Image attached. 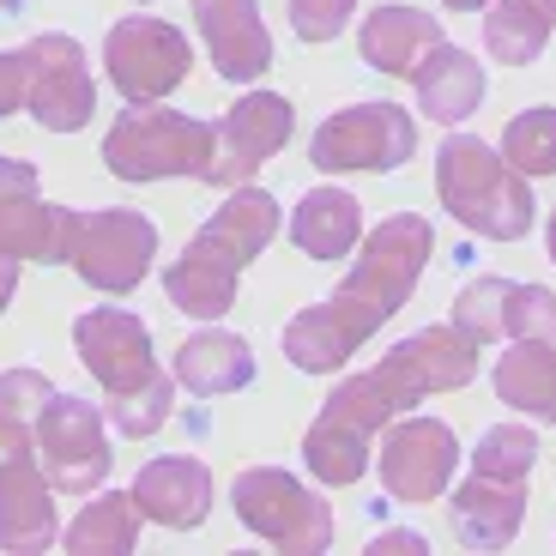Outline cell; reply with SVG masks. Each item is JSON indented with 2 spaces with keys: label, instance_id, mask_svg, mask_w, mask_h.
<instances>
[{
  "label": "cell",
  "instance_id": "6da1fadb",
  "mask_svg": "<svg viewBox=\"0 0 556 556\" xmlns=\"http://www.w3.org/2000/svg\"><path fill=\"white\" fill-rule=\"evenodd\" d=\"M435 254V230L424 212H388V218L357 242V261L339 278V291L327 303H308L285 327V357L303 376H333L363 351V339L388 327L405 303H412L424 261Z\"/></svg>",
  "mask_w": 556,
  "mask_h": 556
},
{
  "label": "cell",
  "instance_id": "7a4b0ae2",
  "mask_svg": "<svg viewBox=\"0 0 556 556\" xmlns=\"http://www.w3.org/2000/svg\"><path fill=\"white\" fill-rule=\"evenodd\" d=\"M73 351L103 388V417L122 435H157L176 412V376L157 369L152 327L134 308H85L73 320Z\"/></svg>",
  "mask_w": 556,
  "mask_h": 556
},
{
  "label": "cell",
  "instance_id": "3957f363",
  "mask_svg": "<svg viewBox=\"0 0 556 556\" xmlns=\"http://www.w3.org/2000/svg\"><path fill=\"white\" fill-rule=\"evenodd\" d=\"M435 194L472 237L490 242H520L532 230V188L496 146L472 134H447L435 152Z\"/></svg>",
  "mask_w": 556,
  "mask_h": 556
},
{
  "label": "cell",
  "instance_id": "277c9868",
  "mask_svg": "<svg viewBox=\"0 0 556 556\" xmlns=\"http://www.w3.org/2000/svg\"><path fill=\"white\" fill-rule=\"evenodd\" d=\"M212 146H218L212 122L157 110V103H127V115L103 134V164H110L115 181H169V176L206 181Z\"/></svg>",
  "mask_w": 556,
  "mask_h": 556
},
{
  "label": "cell",
  "instance_id": "5b68a950",
  "mask_svg": "<svg viewBox=\"0 0 556 556\" xmlns=\"http://www.w3.org/2000/svg\"><path fill=\"white\" fill-rule=\"evenodd\" d=\"M230 508H237L242 527H249L254 539H266L273 551L315 556V551L333 544V508H327L303 478L278 472V466H249V472H237Z\"/></svg>",
  "mask_w": 556,
  "mask_h": 556
},
{
  "label": "cell",
  "instance_id": "8992f818",
  "mask_svg": "<svg viewBox=\"0 0 556 556\" xmlns=\"http://www.w3.org/2000/svg\"><path fill=\"white\" fill-rule=\"evenodd\" d=\"M55 484L37 459V424L0 417V551H55Z\"/></svg>",
  "mask_w": 556,
  "mask_h": 556
},
{
  "label": "cell",
  "instance_id": "52a82bcc",
  "mask_svg": "<svg viewBox=\"0 0 556 556\" xmlns=\"http://www.w3.org/2000/svg\"><path fill=\"white\" fill-rule=\"evenodd\" d=\"M37 459L55 496H91L103 490L115 454H110V417L103 405L79 400V393H49L37 412Z\"/></svg>",
  "mask_w": 556,
  "mask_h": 556
},
{
  "label": "cell",
  "instance_id": "ba28073f",
  "mask_svg": "<svg viewBox=\"0 0 556 556\" xmlns=\"http://www.w3.org/2000/svg\"><path fill=\"white\" fill-rule=\"evenodd\" d=\"M417 152V122L400 103H351V110L327 115L308 139V164L320 176H351V169H388L412 164Z\"/></svg>",
  "mask_w": 556,
  "mask_h": 556
},
{
  "label": "cell",
  "instance_id": "9c48e42d",
  "mask_svg": "<svg viewBox=\"0 0 556 556\" xmlns=\"http://www.w3.org/2000/svg\"><path fill=\"white\" fill-rule=\"evenodd\" d=\"M103 73L127 103H164L194 73V42L169 18H115L103 37Z\"/></svg>",
  "mask_w": 556,
  "mask_h": 556
},
{
  "label": "cell",
  "instance_id": "30bf717a",
  "mask_svg": "<svg viewBox=\"0 0 556 556\" xmlns=\"http://www.w3.org/2000/svg\"><path fill=\"white\" fill-rule=\"evenodd\" d=\"M25 110L49 134H79L98 115V79H91L79 37L42 30V37L25 42Z\"/></svg>",
  "mask_w": 556,
  "mask_h": 556
},
{
  "label": "cell",
  "instance_id": "8fae6325",
  "mask_svg": "<svg viewBox=\"0 0 556 556\" xmlns=\"http://www.w3.org/2000/svg\"><path fill=\"white\" fill-rule=\"evenodd\" d=\"M157 261V224L146 212L127 206H98L79 218V242H73V273L103 296H127L139 291V278Z\"/></svg>",
  "mask_w": 556,
  "mask_h": 556
},
{
  "label": "cell",
  "instance_id": "7c38bea8",
  "mask_svg": "<svg viewBox=\"0 0 556 556\" xmlns=\"http://www.w3.org/2000/svg\"><path fill=\"white\" fill-rule=\"evenodd\" d=\"M472 376H478V339L466 333V327H454V320L400 339V345L376 363V381L388 388V400L400 405V412L417 400H430V393L472 388Z\"/></svg>",
  "mask_w": 556,
  "mask_h": 556
},
{
  "label": "cell",
  "instance_id": "4fadbf2b",
  "mask_svg": "<svg viewBox=\"0 0 556 556\" xmlns=\"http://www.w3.org/2000/svg\"><path fill=\"white\" fill-rule=\"evenodd\" d=\"M218 127V146H212V169H206V188H242L254 181V169L266 157L285 152V139L296 134V110L291 98H278V91H249L242 103H230V115Z\"/></svg>",
  "mask_w": 556,
  "mask_h": 556
},
{
  "label": "cell",
  "instance_id": "5bb4252c",
  "mask_svg": "<svg viewBox=\"0 0 556 556\" xmlns=\"http://www.w3.org/2000/svg\"><path fill=\"white\" fill-rule=\"evenodd\" d=\"M459 466V442L442 417H393L381 435V490L393 502H435Z\"/></svg>",
  "mask_w": 556,
  "mask_h": 556
},
{
  "label": "cell",
  "instance_id": "9a60e30c",
  "mask_svg": "<svg viewBox=\"0 0 556 556\" xmlns=\"http://www.w3.org/2000/svg\"><path fill=\"white\" fill-rule=\"evenodd\" d=\"M454 327H466L478 345H490V339H556V291L484 273L454 296Z\"/></svg>",
  "mask_w": 556,
  "mask_h": 556
},
{
  "label": "cell",
  "instance_id": "2e32d148",
  "mask_svg": "<svg viewBox=\"0 0 556 556\" xmlns=\"http://www.w3.org/2000/svg\"><path fill=\"white\" fill-rule=\"evenodd\" d=\"M134 502L139 515L157 520L169 532H194L212 515V466L194 454H157L139 466L134 478Z\"/></svg>",
  "mask_w": 556,
  "mask_h": 556
},
{
  "label": "cell",
  "instance_id": "e0dca14e",
  "mask_svg": "<svg viewBox=\"0 0 556 556\" xmlns=\"http://www.w3.org/2000/svg\"><path fill=\"white\" fill-rule=\"evenodd\" d=\"M79 218L73 206H49L42 188H13L0 194V254L37 266H67L73 242H79Z\"/></svg>",
  "mask_w": 556,
  "mask_h": 556
},
{
  "label": "cell",
  "instance_id": "ac0fdd59",
  "mask_svg": "<svg viewBox=\"0 0 556 556\" xmlns=\"http://www.w3.org/2000/svg\"><path fill=\"white\" fill-rule=\"evenodd\" d=\"M273 237H278V200L266 188L242 181V188H224V206L188 237V249H200L212 261H224L230 273H242L249 261H261Z\"/></svg>",
  "mask_w": 556,
  "mask_h": 556
},
{
  "label": "cell",
  "instance_id": "d6986e66",
  "mask_svg": "<svg viewBox=\"0 0 556 556\" xmlns=\"http://www.w3.org/2000/svg\"><path fill=\"white\" fill-rule=\"evenodd\" d=\"M194 25H200V37H206L212 67H218L224 79L249 85L273 67V37H266L254 0H194Z\"/></svg>",
  "mask_w": 556,
  "mask_h": 556
},
{
  "label": "cell",
  "instance_id": "ffe728a7",
  "mask_svg": "<svg viewBox=\"0 0 556 556\" xmlns=\"http://www.w3.org/2000/svg\"><path fill=\"white\" fill-rule=\"evenodd\" d=\"M454 539L466 551H508L527 527V484H502V478H466L447 502Z\"/></svg>",
  "mask_w": 556,
  "mask_h": 556
},
{
  "label": "cell",
  "instance_id": "44dd1931",
  "mask_svg": "<svg viewBox=\"0 0 556 556\" xmlns=\"http://www.w3.org/2000/svg\"><path fill=\"white\" fill-rule=\"evenodd\" d=\"M176 388L194 400H218V393H242L254 381V345L224 327H200L194 339H181L176 351Z\"/></svg>",
  "mask_w": 556,
  "mask_h": 556
},
{
  "label": "cell",
  "instance_id": "7402d4cb",
  "mask_svg": "<svg viewBox=\"0 0 556 556\" xmlns=\"http://www.w3.org/2000/svg\"><path fill=\"white\" fill-rule=\"evenodd\" d=\"M435 42H442V18H430L424 7H400V0H393V7H376L357 30L363 61L376 73H393V79H412L417 61L430 55Z\"/></svg>",
  "mask_w": 556,
  "mask_h": 556
},
{
  "label": "cell",
  "instance_id": "603a6c76",
  "mask_svg": "<svg viewBox=\"0 0 556 556\" xmlns=\"http://www.w3.org/2000/svg\"><path fill=\"white\" fill-rule=\"evenodd\" d=\"M484 67H478L466 49H454V42H435L430 55L417 61V73H412V91H417V110L430 115V122H442V127H454V122H466V115L484 103Z\"/></svg>",
  "mask_w": 556,
  "mask_h": 556
},
{
  "label": "cell",
  "instance_id": "cb8c5ba5",
  "mask_svg": "<svg viewBox=\"0 0 556 556\" xmlns=\"http://www.w3.org/2000/svg\"><path fill=\"white\" fill-rule=\"evenodd\" d=\"M291 242L308 261H345L363 242V206L345 188H308L291 212Z\"/></svg>",
  "mask_w": 556,
  "mask_h": 556
},
{
  "label": "cell",
  "instance_id": "d4e9b609",
  "mask_svg": "<svg viewBox=\"0 0 556 556\" xmlns=\"http://www.w3.org/2000/svg\"><path fill=\"white\" fill-rule=\"evenodd\" d=\"M496 400L520 417H556V351L551 339H508L496 363Z\"/></svg>",
  "mask_w": 556,
  "mask_h": 556
},
{
  "label": "cell",
  "instance_id": "484cf974",
  "mask_svg": "<svg viewBox=\"0 0 556 556\" xmlns=\"http://www.w3.org/2000/svg\"><path fill=\"white\" fill-rule=\"evenodd\" d=\"M139 527H146V515H139L134 490H98L79 508V520L61 532V544L79 556H122V551H139Z\"/></svg>",
  "mask_w": 556,
  "mask_h": 556
},
{
  "label": "cell",
  "instance_id": "4316f807",
  "mask_svg": "<svg viewBox=\"0 0 556 556\" xmlns=\"http://www.w3.org/2000/svg\"><path fill=\"white\" fill-rule=\"evenodd\" d=\"M556 30V13L544 0H490L484 18V49L502 67H532L544 55V42Z\"/></svg>",
  "mask_w": 556,
  "mask_h": 556
},
{
  "label": "cell",
  "instance_id": "83f0119b",
  "mask_svg": "<svg viewBox=\"0 0 556 556\" xmlns=\"http://www.w3.org/2000/svg\"><path fill=\"white\" fill-rule=\"evenodd\" d=\"M303 466H308V472H315L327 490L357 484V478L369 472V435L320 412L315 424H308V435H303Z\"/></svg>",
  "mask_w": 556,
  "mask_h": 556
},
{
  "label": "cell",
  "instance_id": "f1b7e54d",
  "mask_svg": "<svg viewBox=\"0 0 556 556\" xmlns=\"http://www.w3.org/2000/svg\"><path fill=\"white\" fill-rule=\"evenodd\" d=\"M539 466V435L527 424H496V430L478 435L472 447V472L478 478H502V484H527V472Z\"/></svg>",
  "mask_w": 556,
  "mask_h": 556
},
{
  "label": "cell",
  "instance_id": "f546056e",
  "mask_svg": "<svg viewBox=\"0 0 556 556\" xmlns=\"http://www.w3.org/2000/svg\"><path fill=\"white\" fill-rule=\"evenodd\" d=\"M502 157L520 169V176H556V110H520L515 122L502 127Z\"/></svg>",
  "mask_w": 556,
  "mask_h": 556
},
{
  "label": "cell",
  "instance_id": "4dcf8cb0",
  "mask_svg": "<svg viewBox=\"0 0 556 556\" xmlns=\"http://www.w3.org/2000/svg\"><path fill=\"white\" fill-rule=\"evenodd\" d=\"M327 417H339V424H351V430H363V435H376L400 417V405L388 400V388H381L376 369H369V376H351L327 393Z\"/></svg>",
  "mask_w": 556,
  "mask_h": 556
},
{
  "label": "cell",
  "instance_id": "1f68e13d",
  "mask_svg": "<svg viewBox=\"0 0 556 556\" xmlns=\"http://www.w3.org/2000/svg\"><path fill=\"white\" fill-rule=\"evenodd\" d=\"M351 13H357V0H291V30L303 42H333Z\"/></svg>",
  "mask_w": 556,
  "mask_h": 556
},
{
  "label": "cell",
  "instance_id": "d6a6232c",
  "mask_svg": "<svg viewBox=\"0 0 556 556\" xmlns=\"http://www.w3.org/2000/svg\"><path fill=\"white\" fill-rule=\"evenodd\" d=\"M49 393H55V381L42 376V369H7V376H0V417H30V424H37Z\"/></svg>",
  "mask_w": 556,
  "mask_h": 556
},
{
  "label": "cell",
  "instance_id": "836d02e7",
  "mask_svg": "<svg viewBox=\"0 0 556 556\" xmlns=\"http://www.w3.org/2000/svg\"><path fill=\"white\" fill-rule=\"evenodd\" d=\"M25 110V49H0V122Z\"/></svg>",
  "mask_w": 556,
  "mask_h": 556
},
{
  "label": "cell",
  "instance_id": "e575fe53",
  "mask_svg": "<svg viewBox=\"0 0 556 556\" xmlns=\"http://www.w3.org/2000/svg\"><path fill=\"white\" fill-rule=\"evenodd\" d=\"M369 551H388V556H412V551H430V544H424V532H376V544H369Z\"/></svg>",
  "mask_w": 556,
  "mask_h": 556
},
{
  "label": "cell",
  "instance_id": "d590c367",
  "mask_svg": "<svg viewBox=\"0 0 556 556\" xmlns=\"http://www.w3.org/2000/svg\"><path fill=\"white\" fill-rule=\"evenodd\" d=\"M13 291H18V261H13V254H0V315H7Z\"/></svg>",
  "mask_w": 556,
  "mask_h": 556
},
{
  "label": "cell",
  "instance_id": "8d00e7d4",
  "mask_svg": "<svg viewBox=\"0 0 556 556\" xmlns=\"http://www.w3.org/2000/svg\"><path fill=\"white\" fill-rule=\"evenodd\" d=\"M447 13H478V7H490V0H442Z\"/></svg>",
  "mask_w": 556,
  "mask_h": 556
},
{
  "label": "cell",
  "instance_id": "74e56055",
  "mask_svg": "<svg viewBox=\"0 0 556 556\" xmlns=\"http://www.w3.org/2000/svg\"><path fill=\"white\" fill-rule=\"evenodd\" d=\"M544 249H551V266H556V212H551V230H544Z\"/></svg>",
  "mask_w": 556,
  "mask_h": 556
},
{
  "label": "cell",
  "instance_id": "f35d334b",
  "mask_svg": "<svg viewBox=\"0 0 556 556\" xmlns=\"http://www.w3.org/2000/svg\"><path fill=\"white\" fill-rule=\"evenodd\" d=\"M18 7H30V0H0V13H18Z\"/></svg>",
  "mask_w": 556,
  "mask_h": 556
},
{
  "label": "cell",
  "instance_id": "ab89813d",
  "mask_svg": "<svg viewBox=\"0 0 556 556\" xmlns=\"http://www.w3.org/2000/svg\"><path fill=\"white\" fill-rule=\"evenodd\" d=\"M544 7H551V13H556V0H544Z\"/></svg>",
  "mask_w": 556,
  "mask_h": 556
},
{
  "label": "cell",
  "instance_id": "60d3db41",
  "mask_svg": "<svg viewBox=\"0 0 556 556\" xmlns=\"http://www.w3.org/2000/svg\"><path fill=\"white\" fill-rule=\"evenodd\" d=\"M139 7H146V0H139Z\"/></svg>",
  "mask_w": 556,
  "mask_h": 556
}]
</instances>
